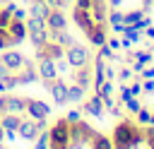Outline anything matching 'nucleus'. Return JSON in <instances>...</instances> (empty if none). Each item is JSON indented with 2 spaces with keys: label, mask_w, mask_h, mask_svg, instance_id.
Returning <instances> with one entry per match:
<instances>
[{
  "label": "nucleus",
  "mask_w": 154,
  "mask_h": 149,
  "mask_svg": "<svg viewBox=\"0 0 154 149\" xmlns=\"http://www.w3.org/2000/svg\"><path fill=\"white\" fill-rule=\"evenodd\" d=\"M111 142H113V149H137L144 142V125H140L132 118H125L113 127Z\"/></svg>",
  "instance_id": "obj_1"
},
{
  "label": "nucleus",
  "mask_w": 154,
  "mask_h": 149,
  "mask_svg": "<svg viewBox=\"0 0 154 149\" xmlns=\"http://www.w3.org/2000/svg\"><path fill=\"white\" fill-rule=\"evenodd\" d=\"M94 135H96V130L84 118H79L77 123H70V149L89 147V142L94 139Z\"/></svg>",
  "instance_id": "obj_2"
},
{
  "label": "nucleus",
  "mask_w": 154,
  "mask_h": 149,
  "mask_svg": "<svg viewBox=\"0 0 154 149\" xmlns=\"http://www.w3.org/2000/svg\"><path fill=\"white\" fill-rule=\"evenodd\" d=\"M48 147H70V123L65 115L48 127Z\"/></svg>",
  "instance_id": "obj_3"
},
{
  "label": "nucleus",
  "mask_w": 154,
  "mask_h": 149,
  "mask_svg": "<svg viewBox=\"0 0 154 149\" xmlns=\"http://www.w3.org/2000/svg\"><path fill=\"white\" fill-rule=\"evenodd\" d=\"M63 58L67 60V65H70V67H82V65L91 62V55H89L87 46H82V43H72V46H67Z\"/></svg>",
  "instance_id": "obj_4"
},
{
  "label": "nucleus",
  "mask_w": 154,
  "mask_h": 149,
  "mask_svg": "<svg viewBox=\"0 0 154 149\" xmlns=\"http://www.w3.org/2000/svg\"><path fill=\"white\" fill-rule=\"evenodd\" d=\"M43 84H46L48 94L53 96V101H55L58 106H67V82H65V79L55 77V79H51V82H43Z\"/></svg>",
  "instance_id": "obj_5"
},
{
  "label": "nucleus",
  "mask_w": 154,
  "mask_h": 149,
  "mask_svg": "<svg viewBox=\"0 0 154 149\" xmlns=\"http://www.w3.org/2000/svg\"><path fill=\"white\" fill-rule=\"evenodd\" d=\"M0 53H2V55H0V60L10 67V72H19V70L29 62V60H26L19 50H14V48H5V50H0Z\"/></svg>",
  "instance_id": "obj_6"
},
{
  "label": "nucleus",
  "mask_w": 154,
  "mask_h": 149,
  "mask_svg": "<svg viewBox=\"0 0 154 149\" xmlns=\"http://www.w3.org/2000/svg\"><path fill=\"white\" fill-rule=\"evenodd\" d=\"M29 113L31 120H38V118H48L51 115V106L46 101H38V99H26V111L24 115Z\"/></svg>",
  "instance_id": "obj_7"
},
{
  "label": "nucleus",
  "mask_w": 154,
  "mask_h": 149,
  "mask_svg": "<svg viewBox=\"0 0 154 149\" xmlns=\"http://www.w3.org/2000/svg\"><path fill=\"white\" fill-rule=\"evenodd\" d=\"M106 31H108V22H96V24L87 31V41H89L91 46H96V48H99V46H103V43H106V38H108V36H106Z\"/></svg>",
  "instance_id": "obj_8"
},
{
  "label": "nucleus",
  "mask_w": 154,
  "mask_h": 149,
  "mask_svg": "<svg viewBox=\"0 0 154 149\" xmlns=\"http://www.w3.org/2000/svg\"><path fill=\"white\" fill-rule=\"evenodd\" d=\"M38 125H36V120H26V118H22V123H19V127H17V137L19 139H24V142H34L36 137H38Z\"/></svg>",
  "instance_id": "obj_9"
},
{
  "label": "nucleus",
  "mask_w": 154,
  "mask_h": 149,
  "mask_svg": "<svg viewBox=\"0 0 154 149\" xmlns=\"http://www.w3.org/2000/svg\"><path fill=\"white\" fill-rule=\"evenodd\" d=\"M72 82H77L79 87L89 89V87H91V82H94V65H91V62H87V65H82V67H75Z\"/></svg>",
  "instance_id": "obj_10"
},
{
  "label": "nucleus",
  "mask_w": 154,
  "mask_h": 149,
  "mask_svg": "<svg viewBox=\"0 0 154 149\" xmlns=\"http://www.w3.org/2000/svg\"><path fill=\"white\" fill-rule=\"evenodd\" d=\"M82 113L94 115V118H101L103 115V101H101V96L99 94H91L89 99H84L82 101Z\"/></svg>",
  "instance_id": "obj_11"
},
{
  "label": "nucleus",
  "mask_w": 154,
  "mask_h": 149,
  "mask_svg": "<svg viewBox=\"0 0 154 149\" xmlns=\"http://www.w3.org/2000/svg\"><path fill=\"white\" fill-rule=\"evenodd\" d=\"M46 26L48 31H58V29H67V14L63 10H51L46 17Z\"/></svg>",
  "instance_id": "obj_12"
},
{
  "label": "nucleus",
  "mask_w": 154,
  "mask_h": 149,
  "mask_svg": "<svg viewBox=\"0 0 154 149\" xmlns=\"http://www.w3.org/2000/svg\"><path fill=\"white\" fill-rule=\"evenodd\" d=\"M72 22H75L84 34L96 24V22L91 19V12H89V10H82V7H75V10H72Z\"/></svg>",
  "instance_id": "obj_13"
},
{
  "label": "nucleus",
  "mask_w": 154,
  "mask_h": 149,
  "mask_svg": "<svg viewBox=\"0 0 154 149\" xmlns=\"http://www.w3.org/2000/svg\"><path fill=\"white\" fill-rule=\"evenodd\" d=\"M36 72H38V79H43V82H51V79L60 77V74H58V70H55V60H51V58H46V60H38V67H36Z\"/></svg>",
  "instance_id": "obj_14"
},
{
  "label": "nucleus",
  "mask_w": 154,
  "mask_h": 149,
  "mask_svg": "<svg viewBox=\"0 0 154 149\" xmlns=\"http://www.w3.org/2000/svg\"><path fill=\"white\" fill-rule=\"evenodd\" d=\"M17 74V79H19V87H24V84H34V82H38V72H36V67L31 65V60L19 70V72H14Z\"/></svg>",
  "instance_id": "obj_15"
},
{
  "label": "nucleus",
  "mask_w": 154,
  "mask_h": 149,
  "mask_svg": "<svg viewBox=\"0 0 154 149\" xmlns=\"http://www.w3.org/2000/svg\"><path fill=\"white\" fill-rule=\"evenodd\" d=\"M24 111H26V96L7 94V113H19V115H24Z\"/></svg>",
  "instance_id": "obj_16"
},
{
  "label": "nucleus",
  "mask_w": 154,
  "mask_h": 149,
  "mask_svg": "<svg viewBox=\"0 0 154 149\" xmlns=\"http://www.w3.org/2000/svg\"><path fill=\"white\" fill-rule=\"evenodd\" d=\"M51 10H53V7H48V2H43V0H31L26 12H29V17H41V19H46Z\"/></svg>",
  "instance_id": "obj_17"
},
{
  "label": "nucleus",
  "mask_w": 154,
  "mask_h": 149,
  "mask_svg": "<svg viewBox=\"0 0 154 149\" xmlns=\"http://www.w3.org/2000/svg\"><path fill=\"white\" fill-rule=\"evenodd\" d=\"M48 36H51V41H55V43H60L63 48H67V46H72V43H77L75 41V36L67 31V29H58V31H48Z\"/></svg>",
  "instance_id": "obj_18"
},
{
  "label": "nucleus",
  "mask_w": 154,
  "mask_h": 149,
  "mask_svg": "<svg viewBox=\"0 0 154 149\" xmlns=\"http://www.w3.org/2000/svg\"><path fill=\"white\" fill-rule=\"evenodd\" d=\"M84 99H87V89L84 87H79L77 82L67 84V103H82Z\"/></svg>",
  "instance_id": "obj_19"
},
{
  "label": "nucleus",
  "mask_w": 154,
  "mask_h": 149,
  "mask_svg": "<svg viewBox=\"0 0 154 149\" xmlns=\"http://www.w3.org/2000/svg\"><path fill=\"white\" fill-rule=\"evenodd\" d=\"M89 12H91V19L94 22H108V2L106 0H96Z\"/></svg>",
  "instance_id": "obj_20"
},
{
  "label": "nucleus",
  "mask_w": 154,
  "mask_h": 149,
  "mask_svg": "<svg viewBox=\"0 0 154 149\" xmlns=\"http://www.w3.org/2000/svg\"><path fill=\"white\" fill-rule=\"evenodd\" d=\"M22 118H24V115H19V113H5V115H0V125H2V130H5V132L17 130V127H19V123H22Z\"/></svg>",
  "instance_id": "obj_21"
},
{
  "label": "nucleus",
  "mask_w": 154,
  "mask_h": 149,
  "mask_svg": "<svg viewBox=\"0 0 154 149\" xmlns=\"http://www.w3.org/2000/svg\"><path fill=\"white\" fill-rule=\"evenodd\" d=\"M7 31H10L12 36H17L19 41H24V38H26V22H22V19H10Z\"/></svg>",
  "instance_id": "obj_22"
},
{
  "label": "nucleus",
  "mask_w": 154,
  "mask_h": 149,
  "mask_svg": "<svg viewBox=\"0 0 154 149\" xmlns=\"http://www.w3.org/2000/svg\"><path fill=\"white\" fill-rule=\"evenodd\" d=\"M17 87H19V79H17L14 72H10L7 77L0 79V94H7V91H12V89H17Z\"/></svg>",
  "instance_id": "obj_23"
},
{
  "label": "nucleus",
  "mask_w": 154,
  "mask_h": 149,
  "mask_svg": "<svg viewBox=\"0 0 154 149\" xmlns=\"http://www.w3.org/2000/svg\"><path fill=\"white\" fill-rule=\"evenodd\" d=\"M89 149H113V142H111L106 135L96 132V135H94V139L89 142Z\"/></svg>",
  "instance_id": "obj_24"
},
{
  "label": "nucleus",
  "mask_w": 154,
  "mask_h": 149,
  "mask_svg": "<svg viewBox=\"0 0 154 149\" xmlns=\"http://www.w3.org/2000/svg\"><path fill=\"white\" fill-rule=\"evenodd\" d=\"M41 29H48L46 19H41V17H26V34H34V31H41Z\"/></svg>",
  "instance_id": "obj_25"
},
{
  "label": "nucleus",
  "mask_w": 154,
  "mask_h": 149,
  "mask_svg": "<svg viewBox=\"0 0 154 149\" xmlns=\"http://www.w3.org/2000/svg\"><path fill=\"white\" fill-rule=\"evenodd\" d=\"M120 34H123L125 38H130L132 43H137V41L142 38V31H140L135 24H123V31H120Z\"/></svg>",
  "instance_id": "obj_26"
},
{
  "label": "nucleus",
  "mask_w": 154,
  "mask_h": 149,
  "mask_svg": "<svg viewBox=\"0 0 154 149\" xmlns=\"http://www.w3.org/2000/svg\"><path fill=\"white\" fill-rule=\"evenodd\" d=\"M29 36V41L34 43V48H38V46H43L51 36H48V29H41V31H34V34H26Z\"/></svg>",
  "instance_id": "obj_27"
},
{
  "label": "nucleus",
  "mask_w": 154,
  "mask_h": 149,
  "mask_svg": "<svg viewBox=\"0 0 154 149\" xmlns=\"http://www.w3.org/2000/svg\"><path fill=\"white\" fill-rule=\"evenodd\" d=\"M144 14H147V12H144V10H140V7H137V10H130V12H125V14H123V24H137Z\"/></svg>",
  "instance_id": "obj_28"
},
{
  "label": "nucleus",
  "mask_w": 154,
  "mask_h": 149,
  "mask_svg": "<svg viewBox=\"0 0 154 149\" xmlns=\"http://www.w3.org/2000/svg\"><path fill=\"white\" fill-rule=\"evenodd\" d=\"M135 120H137L140 125H149V123H152V111L142 106V108H140V111L135 113Z\"/></svg>",
  "instance_id": "obj_29"
},
{
  "label": "nucleus",
  "mask_w": 154,
  "mask_h": 149,
  "mask_svg": "<svg viewBox=\"0 0 154 149\" xmlns=\"http://www.w3.org/2000/svg\"><path fill=\"white\" fill-rule=\"evenodd\" d=\"M132 58H135L137 62H142V65H149V62L154 60L152 50H137V53H132Z\"/></svg>",
  "instance_id": "obj_30"
},
{
  "label": "nucleus",
  "mask_w": 154,
  "mask_h": 149,
  "mask_svg": "<svg viewBox=\"0 0 154 149\" xmlns=\"http://www.w3.org/2000/svg\"><path fill=\"white\" fill-rule=\"evenodd\" d=\"M34 149H48V130H41L34 139Z\"/></svg>",
  "instance_id": "obj_31"
},
{
  "label": "nucleus",
  "mask_w": 154,
  "mask_h": 149,
  "mask_svg": "<svg viewBox=\"0 0 154 149\" xmlns=\"http://www.w3.org/2000/svg\"><path fill=\"white\" fill-rule=\"evenodd\" d=\"M123 108H125L128 113H137V111L142 108V103H140V99H137V96H132V99H128V101L123 103Z\"/></svg>",
  "instance_id": "obj_32"
},
{
  "label": "nucleus",
  "mask_w": 154,
  "mask_h": 149,
  "mask_svg": "<svg viewBox=\"0 0 154 149\" xmlns=\"http://www.w3.org/2000/svg\"><path fill=\"white\" fill-rule=\"evenodd\" d=\"M96 55H101L103 60H116V53H113V48L108 46V43H103V46H99V53Z\"/></svg>",
  "instance_id": "obj_33"
},
{
  "label": "nucleus",
  "mask_w": 154,
  "mask_h": 149,
  "mask_svg": "<svg viewBox=\"0 0 154 149\" xmlns=\"http://www.w3.org/2000/svg\"><path fill=\"white\" fill-rule=\"evenodd\" d=\"M79 118H82V111H79V108H70V111L65 113V120H67V123H77Z\"/></svg>",
  "instance_id": "obj_34"
},
{
  "label": "nucleus",
  "mask_w": 154,
  "mask_h": 149,
  "mask_svg": "<svg viewBox=\"0 0 154 149\" xmlns=\"http://www.w3.org/2000/svg\"><path fill=\"white\" fill-rule=\"evenodd\" d=\"M144 144H147L149 149H154V125H149V127L144 130Z\"/></svg>",
  "instance_id": "obj_35"
},
{
  "label": "nucleus",
  "mask_w": 154,
  "mask_h": 149,
  "mask_svg": "<svg viewBox=\"0 0 154 149\" xmlns=\"http://www.w3.org/2000/svg\"><path fill=\"white\" fill-rule=\"evenodd\" d=\"M116 77H118L120 82H130V77H132V70H130V67H125V62H123V67H120V72H118Z\"/></svg>",
  "instance_id": "obj_36"
},
{
  "label": "nucleus",
  "mask_w": 154,
  "mask_h": 149,
  "mask_svg": "<svg viewBox=\"0 0 154 149\" xmlns=\"http://www.w3.org/2000/svg\"><path fill=\"white\" fill-rule=\"evenodd\" d=\"M128 99H132V91H130V87H128V84L123 82V87H120V96H118V101H120V103H125Z\"/></svg>",
  "instance_id": "obj_37"
},
{
  "label": "nucleus",
  "mask_w": 154,
  "mask_h": 149,
  "mask_svg": "<svg viewBox=\"0 0 154 149\" xmlns=\"http://www.w3.org/2000/svg\"><path fill=\"white\" fill-rule=\"evenodd\" d=\"M67 67H70V65H67V60H65V58H58V60H55V70H58V74H65V72H67Z\"/></svg>",
  "instance_id": "obj_38"
},
{
  "label": "nucleus",
  "mask_w": 154,
  "mask_h": 149,
  "mask_svg": "<svg viewBox=\"0 0 154 149\" xmlns=\"http://www.w3.org/2000/svg\"><path fill=\"white\" fill-rule=\"evenodd\" d=\"M26 14H29V12H26L24 7H17V10L12 12V19H22V22H26Z\"/></svg>",
  "instance_id": "obj_39"
},
{
  "label": "nucleus",
  "mask_w": 154,
  "mask_h": 149,
  "mask_svg": "<svg viewBox=\"0 0 154 149\" xmlns=\"http://www.w3.org/2000/svg\"><path fill=\"white\" fill-rule=\"evenodd\" d=\"M149 24H152V17H147V14H144V17H142V19H140V22H137V24H135V26H137V29H140V31H144V29H147V26H149Z\"/></svg>",
  "instance_id": "obj_40"
},
{
  "label": "nucleus",
  "mask_w": 154,
  "mask_h": 149,
  "mask_svg": "<svg viewBox=\"0 0 154 149\" xmlns=\"http://www.w3.org/2000/svg\"><path fill=\"white\" fill-rule=\"evenodd\" d=\"M140 77H142V79H154V67H147V65H144L142 72H140Z\"/></svg>",
  "instance_id": "obj_41"
},
{
  "label": "nucleus",
  "mask_w": 154,
  "mask_h": 149,
  "mask_svg": "<svg viewBox=\"0 0 154 149\" xmlns=\"http://www.w3.org/2000/svg\"><path fill=\"white\" fill-rule=\"evenodd\" d=\"M130 91H132V96H140L142 94V82H132L130 84Z\"/></svg>",
  "instance_id": "obj_42"
},
{
  "label": "nucleus",
  "mask_w": 154,
  "mask_h": 149,
  "mask_svg": "<svg viewBox=\"0 0 154 149\" xmlns=\"http://www.w3.org/2000/svg\"><path fill=\"white\" fill-rule=\"evenodd\" d=\"M7 113V94H0V115Z\"/></svg>",
  "instance_id": "obj_43"
},
{
  "label": "nucleus",
  "mask_w": 154,
  "mask_h": 149,
  "mask_svg": "<svg viewBox=\"0 0 154 149\" xmlns=\"http://www.w3.org/2000/svg\"><path fill=\"white\" fill-rule=\"evenodd\" d=\"M106 43L113 48V50H118L120 48V38H116V36H111V38H106Z\"/></svg>",
  "instance_id": "obj_44"
},
{
  "label": "nucleus",
  "mask_w": 154,
  "mask_h": 149,
  "mask_svg": "<svg viewBox=\"0 0 154 149\" xmlns=\"http://www.w3.org/2000/svg\"><path fill=\"white\" fill-rule=\"evenodd\" d=\"M142 89L152 94V91H154V79H142Z\"/></svg>",
  "instance_id": "obj_45"
},
{
  "label": "nucleus",
  "mask_w": 154,
  "mask_h": 149,
  "mask_svg": "<svg viewBox=\"0 0 154 149\" xmlns=\"http://www.w3.org/2000/svg\"><path fill=\"white\" fill-rule=\"evenodd\" d=\"M140 10H144V12L154 10V0H142V2H140Z\"/></svg>",
  "instance_id": "obj_46"
},
{
  "label": "nucleus",
  "mask_w": 154,
  "mask_h": 149,
  "mask_svg": "<svg viewBox=\"0 0 154 149\" xmlns=\"http://www.w3.org/2000/svg\"><path fill=\"white\" fill-rule=\"evenodd\" d=\"M103 74H106V79H113V77H116V70H113V65H108V62H106V70H103Z\"/></svg>",
  "instance_id": "obj_47"
},
{
  "label": "nucleus",
  "mask_w": 154,
  "mask_h": 149,
  "mask_svg": "<svg viewBox=\"0 0 154 149\" xmlns=\"http://www.w3.org/2000/svg\"><path fill=\"white\" fill-rule=\"evenodd\" d=\"M5 38H7V29H0V50H5V48H7Z\"/></svg>",
  "instance_id": "obj_48"
},
{
  "label": "nucleus",
  "mask_w": 154,
  "mask_h": 149,
  "mask_svg": "<svg viewBox=\"0 0 154 149\" xmlns=\"http://www.w3.org/2000/svg\"><path fill=\"white\" fill-rule=\"evenodd\" d=\"M130 46H132V41H130V38H120V48H123L125 53L130 50Z\"/></svg>",
  "instance_id": "obj_49"
},
{
  "label": "nucleus",
  "mask_w": 154,
  "mask_h": 149,
  "mask_svg": "<svg viewBox=\"0 0 154 149\" xmlns=\"http://www.w3.org/2000/svg\"><path fill=\"white\" fill-rule=\"evenodd\" d=\"M7 74H10V67H7V65L0 60V79H2V77H7Z\"/></svg>",
  "instance_id": "obj_50"
},
{
  "label": "nucleus",
  "mask_w": 154,
  "mask_h": 149,
  "mask_svg": "<svg viewBox=\"0 0 154 149\" xmlns=\"http://www.w3.org/2000/svg\"><path fill=\"white\" fill-rule=\"evenodd\" d=\"M130 65H132V72H137V74H140V72H142V67H144V65H142V62H137V60H132Z\"/></svg>",
  "instance_id": "obj_51"
},
{
  "label": "nucleus",
  "mask_w": 154,
  "mask_h": 149,
  "mask_svg": "<svg viewBox=\"0 0 154 149\" xmlns=\"http://www.w3.org/2000/svg\"><path fill=\"white\" fill-rule=\"evenodd\" d=\"M144 38H152V41H154V26H152V24L144 29Z\"/></svg>",
  "instance_id": "obj_52"
},
{
  "label": "nucleus",
  "mask_w": 154,
  "mask_h": 149,
  "mask_svg": "<svg viewBox=\"0 0 154 149\" xmlns=\"http://www.w3.org/2000/svg\"><path fill=\"white\" fill-rule=\"evenodd\" d=\"M106 2H108V7H120L123 0H106Z\"/></svg>",
  "instance_id": "obj_53"
},
{
  "label": "nucleus",
  "mask_w": 154,
  "mask_h": 149,
  "mask_svg": "<svg viewBox=\"0 0 154 149\" xmlns=\"http://www.w3.org/2000/svg\"><path fill=\"white\" fill-rule=\"evenodd\" d=\"M2 139H5V130L0 127V144H2Z\"/></svg>",
  "instance_id": "obj_54"
},
{
  "label": "nucleus",
  "mask_w": 154,
  "mask_h": 149,
  "mask_svg": "<svg viewBox=\"0 0 154 149\" xmlns=\"http://www.w3.org/2000/svg\"><path fill=\"white\" fill-rule=\"evenodd\" d=\"M149 125H154V111H152V123H149Z\"/></svg>",
  "instance_id": "obj_55"
},
{
  "label": "nucleus",
  "mask_w": 154,
  "mask_h": 149,
  "mask_svg": "<svg viewBox=\"0 0 154 149\" xmlns=\"http://www.w3.org/2000/svg\"><path fill=\"white\" fill-rule=\"evenodd\" d=\"M0 149H2V147H0Z\"/></svg>",
  "instance_id": "obj_56"
}]
</instances>
